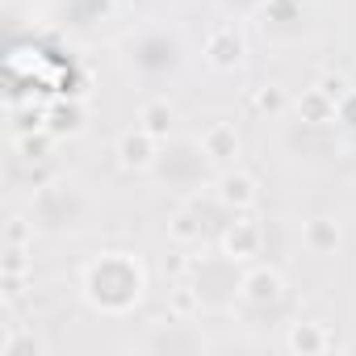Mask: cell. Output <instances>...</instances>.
Listing matches in <instances>:
<instances>
[{"instance_id":"7a4b0ae2","label":"cell","mask_w":356,"mask_h":356,"mask_svg":"<svg viewBox=\"0 0 356 356\" xmlns=\"http://www.w3.org/2000/svg\"><path fill=\"white\" fill-rule=\"evenodd\" d=\"M243 59H248V38L235 26H214L206 34V63L210 67L235 72V67H243Z\"/></svg>"},{"instance_id":"ac0fdd59","label":"cell","mask_w":356,"mask_h":356,"mask_svg":"<svg viewBox=\"0 0 356 356\" xmlns=\"http://www.w3.org/2000/svg\"><path fill=\"white\" fill-rule=\"evenodd\" d=\"M34 235H30V222L26 218H9V227H5V248H26Z\"/></svg>"},{"instance_id":"7402d4cb","label":"cell","mask_w":356,"mask_h":356,"mask_svg":"<svg viewBox=\"0 0 356 356\" xmlns=\"http://www.w3.org/2000/svg\"><path fill=\"white\" fill-rule=\"evenodd\" d=\"M335 122H343V126H352V130H356V88L339 101V118H335Z\"/></svg>"},{"instance_id":"5b68a950","label":"cell","mask_w":356,"mask_h":356,"mask_svg":"<svg viewBox=\"0 0 356 356\" xmlns=\"http://www.w3.org/2000/svg\"><path fill=\"white\" fill-rule=\"evenodd\" d=\"M155 143H159V138H151L143 126H138V130H126V134L118 138V163H122L126 172H147V168L155 163V155H159Z\"/></svg>"},{"instance_id":"e0dca14e","label":"cell","mask_w":356,"mask_h":356,"mask_svg":"<svg viewBox=\"0 0 356 356\" xmlns=\"http://www.w3.org/2000/svg\"><path fill=\"white\" fill-rule=\"evenodd\" d=\"M197 306H202V293H197V289H189V285H176V289H172V314L189 318Z\"/></svg>"},{"instance_id":"5bb4252c","label":"cell","mask_w":356,"mask_h":356,"mask_svg":"<svg viewBox=\"0 0 356 356\" xmlns=\"http://www.w3.org/2000/svg\"><path fill=\"white\" fill-rule=\"evenodd\" d=\"M51 130H30V134H17V155L26 159V163H38V159H47V147H51Z\"/></svg>"},{"instance_id":"277c9868","label":"cell","mask_w":356,"mask_h":356,"mask_svg":"<svg viewBox=\"0 0 356 356\" xmlns=\"http://www.w3.org/2000/svg\"><path fill=\"white\" fill-rule=\"evenodd\" d=\"M222 256L227 260H256L260 256V248H264V231H260V222H252V218H235L227 231H222Z\"/></svg>"},{"instance_id":"9c48e42d","label":"cell","mask_w":356,"mask_h":356,"mask_svg":"<svg viewBox=\"0 0 356 356\" xmlns=\"http://www.w3.org/2000/svg\"><path fill=\"white\" fill-rule=\"evenodd\" d=\"M202 151H206L214 163H231V159L239 155V134H235V126L214 122V126L202 134Z\"/></svg>"},{"instance_id":"d6986e66","label":"cell","mask_w":356,"mask_h":356,"mask_svg":"<svg viewBox=\"0 0 356 356\" xmlns=\"http://www.w3.org/2000/svg\"><path fill=\"white\" fill-rule=\"evenodd\" d=\"M5 273H30V256L26 248H5V260H0V277Z\"/></svg>"},{"instance_id":"9a60e30c","label":"cell","mask_w":356,"mask_h":356,"mask_svg":"<svg viewBox=\"0 0 356 356\" xmlns=\"http://www.w3.org/2000/svg\"><path fill=\"white\" fill-rule=\"evenodd\" d=\"M252 109L264 113V118H277V113L285 109V88H277V84H260V88L252 92Z\"/></svg>"},{"instance_id":"8992f818","label":"cell","mask_w":356,"mask_h":356,"mask_svg":"<svg viewBox=\"0 0 356 356\" xmlns=\"http://www.w3.org/2000/svg\"><path fill=\"white\" fill-rule=\"evenodd\" d=\"M239 293H243V302H252V306H273V302H281V293H285V277L277 273V268H252L243 281H239Z\"/></svg>"},{"instance_id":"2e32d148","label":"cell","mask_w":356,"mask_h":356,"mask_svg":"<svg viewBox=\"0 0 356 356\" xmlns=\"http://www.w3.org/2000/svg\"><path fill=\"white\" fill-rule=\"evenodd\" d=\"M314 88H323V92H327V97H331V101L339 105V101H343V97L352 92V80H348L343 72H323V76L314 80Z\"/></svg>"},{"instance_id":"4fadbf2b","label":"cell","mask_w":356,"mask_h":356,"mask_svg":"<svg viewBox=\"0 0 356 356\" xmlns=\"http://www.w3.org/2000/svg\"><path fill=\"white\" fill-rule=\"evenodd\" d=\"M168 239H172V243H181V248H189V243H202V218H197L193 210L172 214V222H168Z\"/></svg>"},{"instance_id":"52a82bcc","label":"cell","mask_w":356,"mask_h":356,"mask_svg":"<svg viewBox=\"0 0 356 356\" xmlns=\"http://www.w3.org/2000/svg\"><path fill=\"white\" fill-rule=\"evenodd\" d=\"M285 348H289L293 356H318V352L331 348V335L323 331V323H289Z\"/></svg>"},{"instance_id":"44dd1931","label":"cell","mask_w":356,"mask_h":356,"mask_svg":"<svg viewBox=\"0 0 356 356\" xmlns=\"http://www.w3.org/2000/svg\"><path fill=\"white\" fill-rule=\"evenodd\" d=\"M163 273H168L172 281H181V277L189 273V260H185L181 252H172V256H163Z\"/></svg>"},{"instance_id":"ba28073f","label":"cell","mask_w":356,"mask_h":356,"mask_svg":"<svg viewBox=\"0 0 356 356\" xmlns=\"http://www.w3.org/2000/svg\"><path fill=\"white\" fill-rule=\"evenodd\" d=\"M298 118H302L306 126H331V122L339 118V105H335L323 88H306V92L298 97Z\"/></svg>"},{"instance_id":"8fae6325","label":"cell","mask_w":356,"mask_h":356,"mask_svg":"<svg viewBox=\"0 0 356 356\" xmlns=\"http://www.w3.org/2000/svg\"><path fill=\"white\" fill-rule=\"evenodd\" d=\"M47 130L55 138H67V134H80L84 130V105L80 101H59L47 109Z\"/></svg>"},{"instance_id":"7c38bea8","label":"cell","mask_w":356,"mask_h":356,"mask_svg":"<svg viewBox=\"0 0 356 356\" xmlns=\"http://www.w3.org/2000/svg\"><path fill=\"white\" fill-rule=\"evenodd\" d=\"M306 248H310L314 256L335 252V248H339V222H335V218H310V222H306Z\"/></svg>"},{"instance_id":"603a6c76","label":"cell","mask_w":356,"mask_h":356,"mask_svg":"<svg viewBox=\"0 0 356 356\" xmlns=\"http://www.w3.org/2000/svg\"><path fill=\"white\" fill-rule=\"evenodd\" d=\"M252 5H273V0H252Z\"/></svg>"},{"instance_id":"3957f363","label":"cell","mask_w":356,"mask_h":356,"mask_svg":"<svg viewBox=\"0 0 356 356\" xmlns=\"http://www.w3.org/2000/svg\"><path fill=\"white\" fill-rule=\"evenodd\" d=\"M214 197H218V206H227V210H235V214L252 210V206H256V197H260L256 176H252V172H243V168H227V172L218 176Z\"/></svg>"},{"instance_id":"30bf717a","label":"cell","mask_w":356,"mask_h":356,"mask_svg":"<svg viewBox=\"0 0 356 356\" xmlns=\"http://www.w3.org/2000/svg\"><path fill=\"white\" fill-rule=\"evenodd\" d=\"M138 126H143L151 138H159V143H163V138L176 130V109H172L163 97H155V101H147V105L138 109Z\"/></svg>"},{"instance_id":"6da1fadb","label":"cell","mask_w":356,"mask_h":356,"mask_svg":"<svg viewBox=\"0 0 356 356\" xmlns=\"http://www.w3.org/2000/svg\"><path fill=\"white\" fill-rule=\"evenodd\" d=\"M143 289H147V273L126 252H105V256H97L84 268V298L101 314H126V310H134L143 302Z\"/></svg>"},{"instance_id":"ffe728a7","label":"cell","mask_w":356,"mask_h":356,"mask_svg":"<svg viewBox=\"0 0 356 356\" xmlns=\"http://www.w3.org/2000/svg\"><path fill=\"white\" fill-rule=\"evenodd\" d=\"M22 293H26V273H5V302L13 306Z\"/></svg>"}]
</instances>
